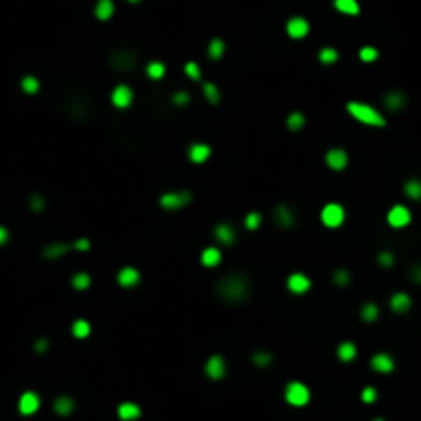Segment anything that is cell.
Masks as SVG:
<instances>
[{
	"label": "cell",
	"instance_id": "obj_1",
	"mask_svg": "<svg viewBox=\"0 0 421 421\" xmlns=\"http://www.w3.org/2000/svg\"><path fill=\"white\" fill-rule=\"evenodd\" d=\"M213 291L219 300L227 304H242L250 298V281L244 275L229 273L215 281Z\"/></svg>",
	"mask_w": 421,
	"mask_h": 421
},
{
	"label": "cell",
	"instance_id": "obj_2",
	"mask_svg": "<svg viewBox=\"0 0 421 421\" xmlns=\"http://www.w3.org/2000/svg\"><path fill=\"white\" fill-rule=\"evenodd\" d=\"M347 111L351 116H353L355 120L363 122V124H368V126H376V128H382V126H386V120L382 118L380 111H376L372 105L368 104H359V102H349L347 104Z\"/></svg>",
	"mask_w": 421,
	"mask_h": 421
},
{
	"label": "cell",
	"instance_id": "obj_3",
	"mask_svg": "<svg viewBox=\"0 0 421 421\" xmlns=\"http://www.w3.org/2000/svg\"><path fill=\"white\" fill-rule=\"evenodd\" d=\"M109 66L114 70H120V73H124V70H132L136 66V54L132 50L120 48V50L109 54Z\"/></svg>",
	"mask_w": 421,
	"mask_h": 421
},
{
	"label": "cell",
	"instance_id": "obj_4",
	"mask_svg": "<svg viewBox=\"0 0 421 421\" xmlns=\"http://www.w3.org/2000/svg\"><path fill=\"white\" fill-rule=\"evenodd\" d=\"M285 401L293 407H304L310 401V390L302 382H289L285 388Z\"/></svg>",
	"mask_w": 421,
	"mask_h": 421
},
{
	"label": "cell",
	"instance_id": "obj_5",
	"mask_svg": "<svg viewBox=\"0 0 421 421\" xmlns=\"http://www.w3.org/2000/svg\"><path fill=\"white\" fill-rule=\"evenodd\" d=\"M192 201V192L190 190H180V192H167L159 199V205L167 210H178L182 207H186Z\"/></svg>",
	"mask_w": 421,
	"mask_h": 421
},
{
	"label": "cell",
	"instance_id": "obj_6",
	"mask_svg": "<svg viewBox=\"0 0 421 421\" xmlns=\"http://www.w3.org/2000/svg\"><path fill=\"white\" fill-rule=\"evenodd\" d=\"M64 111H66L70 118L83 120V118L87 116V111H89L87 97H85V95H70L68 100L64 102Z\"/></svg>",
	"mask_w": 421,
	"mask_h": 421
},
{
	"label": "cell",
	"instance_id": "obj_7",
	"mask_svg": "<svg viewBox=\"0 0 421 421\" xmlns=\"http://www.w3.org/2000/svg\"><path fill=\"white\" fill-rule=\"evenodd\" d=\"M322 223H324L326 227H339L343 225V221H345V210L341 205H336V203H328L324 209H322Z\"/></svg>",
	"mask_w": 421,
	"mask_h": 421
},
{
	"label": "cell",
	"instance_id": "obj_8",
	"mask_svg": "<svg viewBox=\"0 0 421 421\" xmlns=\"http://www.w3.org/2000/svg\"><path fill=\"white\" fill-rule=\"evenodd\" d=\"M205 372H207V376L210 378V380H221V378L225 376V372H227L225 359H223L221 355H210L209 361H207Z\"/></svg>",
	"mask_w": 421,
	"mask_h": 421
},
{
	"label": "cell",
	"instance_id": "obj_9",
	"mask_svg": "<svg viewBox=\"0 0 421 421\" xmlns=\"http://www.w3.org/2000/svg\"><path fill=\"white\" fill-rule=\"evenodd\" d=\"M409 221H411V213L407 207L397 205L388 210V223L392 227H405V225H409Z\"/></svg>",
	"mask_w": 421,
	"mask_h": 421
},
{
	"label": "cell",
	"instance_id": "obj_10",
	"mask_svg": "<svg viewBox=\"0 0 421 421\" xmlns=\"http://www.w3.org/2000/svg\"><path fill=\"white\" fill-rule=\"evenodd\" d=\"M275 219L281 229H291L296 227V215L287 205H277L275 207Z\"/></svg>",
	"mask_w": 421,
	"mask_h": 421
},
{
	"label": "cell",
	"instance_id": "obj_11",
	"mask_svg": "<svg viewBox=\"0 0 421 421\" xmlns=\"http://www.w3.org/2000/svg\"><path fill=\"white\" fill-rule=\"evenodd\" d=\"M310 287H312V281L308 279L306 275H302V273H293L287 279V289L291 293H296V296H302V293H306Z\"/></svg>",
	"mask_w": 421,
	"mask_h": 421
},
{
	"label": "cell",
	"instance_id": "obj_12",
	"mask_svg": "<svg viewBox=\"0 0 421 421\" xmlns=\"http://www.w3.org/2000/svg\"><path fill=\"white\" fill-rule=\"evenodd\" d=\"M39 409V397L35 392H23L21 399H19V411L23 415H33L35 411Z\"/></svg>",
	"mask_w": 421,
	"mask_h": 421
},
{
	"label": "cell",
	"instance_id": "obj_13",
	"mask_svg": "<svg viewBox=\"0 0 421 421\" xmlns=\"http://www.w3.org/2000/svg\"><path fill=\"white\" fill-rule=\"evenodd\" d=\"M308 31H310V25H308L306 19L302 17H293L287 21V33L293 37V39H302L308 35Z\"/></svg>",
	"mask_w": 421,
	"mask_h": 421
},
{
	"label": "cell",
	"instance_id": "obj_14",
	"mask_svg": "<svg viewBox=\"0 0 421 421\" xmlns=\"http://www.w3.org/2000/svg\"><path fill=\"white\" fill-rule=\"evenodd\" d=\"M111 102L116 107H128L132 104V89L128 85H118L111 91Z\"/></svg>",
	"mask_w": 421,
	"mask_h": 421
},
{
	"label": "cell",
	"instance_id": "obj_15",
	"mask_svg": "<svg viewBox=\"0 0 421 421\" xmlns=\"http://www.w3.org/2000/svg\"><path fill=\"white\" fill-rule=\"evenodd\" d=\"M347 161H349V157L343 149H330L326 153V165L332 167V170H343V167L347 165Z\"/></svg>",
	"mask_w": 421,
	"mask_h": 421
},
{
	"label": "cell",
	"instance_id": "obj_16",
	"mask_svg": "<svg viewBox=\"0 0 421 421\" xmlns=\"http://www.w3.org/2000/svg\"><path fill=\"white\" fill-rule=\"evenodd\" d=\"M188 157H190L192 163H205V161L210 157V147L205 145V143L190 145V149H188Z\"/></svg>",
	"mask_w": 421,
	"mask_h": 421
},
{
	"label": "cell",
	"instance_id": "obj_17",
	"mask_svg": "<svg viewBox=\"0 0 421 421\" xmlns=\"http://www.w3.org/2000/svg\"><path fill=\"white\" fill-rule=\"evenodd\" d=\"M138 281H140V275L134 266H124V269L118 273V283L122 287H132V285L138 283Z\"/></svg>",
	"mask_w": 421,
	"mask_h": 421
},
{
	"label": "cell",
	"instance_id": "obj_18",
	"mask_svg": "<svg viewBox=\"0 0 421 421\" xmlns=\"http://www.w3.org/2000/svg\"><path fill=\"white\" fill-rule=\"evenodd\" d=\"M372 368H374L376 372L388 374V372L395 370V359H392L388 353H378V355H374V359H372Z\"/></svg>",
	"mask_w": 421,
	"mask_h": 421
},
{
	"label": "cell",
	"instance_id": "obj_19",
	"mask_svg": "<svg viewBox=\"0 0 421 421\" xmlns=\"http://www.w3.org/2000/svg\"><path fill=\"white\" fill-rule=\"evenodd\" d=\"M213 233H215L217 240L221 244H225V246H231L235 242V231H233V227L229 225V223H219Z\"/></svg>",
	"mask_w": 421,
	"mask_h": 421
},
{
	"label": "cell",
	"instance_id": "obj_20",
	"mask_svg": "<svg viewBox=\"0 0 421 421\" xmlns=\"http://www.w3.org/2000/svg\"><path fill=\"white\" fill-rule=\"evenodd\" d=\"M405 104H407V97H405L401 91H390V93L384 95V105H386L390 111H399Z\"/></svg>",
	"mask_w": 421,
	"mask_h": 421
},
{
	"label": "cell",
	"instance_id": "obj_21",
	"mask_svg": "<svg viewBox=\"0 0 421 421\" xmlns=\"http://www.w3.org/2000/svg\"><path fill=\"white\" fill-rule=\"evenodd\" d=\"M118 417L124 421H134L140 417V407L134 403H122L118 407Z\"/></svg>",
	"mask_w": 421,
	"mask_h": 421
},
{
	"label": "cell",
	"instance_id": "obj_22",
	"mask_svg": "<svg viewBox=\"0 0 421 421\" xmlns=\"http://www.w3.org/2000/svg\"><path fill=\"white\" fill-rule=\"evenodd\" d=\"M390 308L395 312H399V314H403V312H407L411 308V298L407 296V293H395L392 296V300H390Z\"/></svg>",
	"mask_w": 421,
	"mask_h": 421
},
{
	"label": "cell",
	"instance_id": "obj_23",
	"mask_svg": "<svg viewBox=\"0 0 421 421\" xmlns=\"http://www.w3.org/2000/svg\"><path fill=\"white\" fill-rule=\"evenodd\" d=\"M54 411L58 413V415H62V417H66V415H70L75 411V401L70 399V397H58L54 401Z\"/></svg>",
	"mask_w": 421,
	"mask_h": 421
},
{
	"label": "cell",
	"instance_id": "obj_24",
	"mask_svg": "<svg viewBox=\"0 0 421 421\" xmlns=\"http://www.w3.org/2000/svg\"><path fill=\"white\" fill-rule=\"evenodd\" d=\"M111 15H114V2L111 0H100L95 4V17L100 21H107L111 19Z\"/></svg>",
	"mask_w": 421,
	"mask_h": 421
},
{
	"label": "cell",
	"instance_id": "obj_25",
	"mask_svg": "<svg viewBox=\"0 0 421 421\" xmlns=\"http://www.w3.org/2000/svg\"><path fill=\"white\" fill-rule=\"evenodd\" d=\"M334 8L345 15H359V4L357 0H334Z\"/></svg>",
	"mask_w": 421,
	"mask_h": 421
},
{
	"label": "cell",
	"instance_id": "obj_26",
	"mask_svg": "<svg viewBox=\"0 0 421 421\" xmlns=\"http://www.w3.org/2000/svg\"><path fill=\"white\" fill-rule=\"evenodd\" d=\"M68 250H70V246H68V244H50V246L44 250V256H46L48 260H56V258L64 256Z\"/></svg>",
	"mask_w": 421,
	"mask_h": 421
},
{
	"label": "cell",
	"instance_id": "obj_27",
	"mask_svg": "<svg viewBox=\"0 0 421 421\" xmlns=\"http://www.w3.org/2000/svg\"><path fill=\"white\" fill-rule=\"evenodd\" d=\"M336 355H339V359H341V361H353V359H355V355H357V349H355V345H353V343L345 341V343H341V345H339V351H336Z\"/></svg>",
	"mask_w": 421,
	"mask_h": 421
},
{
	"label": "cell",
	"instance_id": "obj_28",
	"mask_svg": "<svg viewBox=\"0 0 421 421\" xmlns=\"http://www.w3.org/2000/svg\"><path fill=\"white\" fill-rule=\"evenodd\" d=\"M201 260H203L205 266H217V264L221 262V252H219L217 248H207V250L203 252Z\"/></svg>",
	"mask_w": 421,
	"mask_h": 421
},
{
	"label": "cell",
	"instance_id": "obj_29",
	"mask_svg": "<svg viewBox=\"0 0 421 421\" xmlns=\"http://www.w3.org/2000/svg\"><path fill=\"white\" fill-rule=\"evenodd\" d=\"M223 52H225V44H223V39L215 37V39H210V44H209V56L213 60H219Z\"/></svg>",
	"mask_w": 421,
	"mask_h": 421
},
{
	"label": "cell",
	"instance_id": "obj_30",
	"mask_svg": "<svg viewBox=\"0 0 421 421\" xmlns=\"http://www.w3.org/2000/svg\"><path fill=\"white\" fill-rule=\"evenodd\" d=\"M252 361H254V366H258V368H269L273 363V353H269V351H256V353L252 355Z\"/></svg>",
	"mask_w": 421,
	"mask_h": 421
},
{
	"label": "cell",
	"instance_id": "obj_31",
	"mask_svg": "<svg viewBox=\"0 0 421 421\" xmlns=\"http://www.w3.org/2000/svg\"><path fill=\"white\" fill-rule=\"evenodd\" d=\"M405 194L409 196V199L419 201V199H421V182H419V180H409V182L405 184Z\"/></svg>",
	"mask_w": 421,
	"mask_h": 421
},
{
	"label": "cell",
	"instance_id": "obj_32",
	"mask_svg": "<svg viewBox=\"0 0 421 421\" xmlns=\"http://www.w3.org/2000/svg\"><path fill=\"white\" fill-rule=\"evenodd\" d=\"M304 124H306V118H304L302 111H293V114L287 118V128L289 130H302Z\"/></svg>",
	"mask_w": 421,
	"mask_h": 421
},
{
	"label": "cell",
	"instance_id": "obj_33",
	"mask_svg": "<svg viewBox=\"0 0 421 421\" xmlns=\"http://www.w3.org/2000/svg\"><path fill=\"white\" fill-rule=\"evenodd\" d=\"M89 332H91V326L87 320H77L73 324V334L77 339H85V336H89Z\"/></svg>",
	"mask_w": 421,
	"mask_h": 421
},
{
	"label": "cell",
	"instance_id": "obj_34",
	"mask_svg": "<svg viewBox=\"0 0 421 421\" xmlns=\"http://www.w3.org/2000/svg\"><path fill=\"white\" fill-rule=\"evenodd\" d=\"M147 75L151 77V79H161L163 75H165V64L163 62H157V60H153V62H149V66H147Z\"/></svg>",
	"mask_w": 421,
	"mask_h": 421
},
{
	"label": "cell",
	"instance_id": "obj_35",
	"mask_svg": "<svg viewBox=\"0 0 421 421\" xmlns=\"http://www.w3.org/2000/svg\"><path fill=\"white\" fill-rule=\"evenodd\" d=\"M203 91H205V97H207L210 104H219L221 93H219L217 85H213V83H205V85H203Z\"/></svg>",
	"mask_w": 421,
	"mask_h": 421
},
{
	"label": "cell",
	"instance_id": "obj_36",
	"mask_svg": "<svg viewBox=\"0 0 421 421\" xmlns=\"http://www.w3.org/2000/svg\"><path fill=\"white\" fill-rule=\"evenodd\" d=\"M318 58H320L322 64H334L336 60H339V52L332 50V48H324V50H320Z\"/></svg>",
	"mask_w": 421,
	"mask_h": 421
},
{
	"label": "cell",
	"instance_id": "obj_37",
	"mask_svg": "<svg viewBox=\"0 0 421 421\" xmlns=\"http://www.w3.org/2000/svg\"><path fill=\"white\" fill-rule=\"evenodd\" d=\"M89 285H91V277H89L87 273H77V275L73 277V287H75V289L83 291V289H87Z\"/></svg>",
	"mask_w": 421,
	"mask_h": 421
},
{
	"label": "cell",
	"instance_id": "obj_38",
	"mask_svg": "<svg viewBox=\"0 0 421 421\" xmlns=\"http://www.w3.org/2000/svg\"><path fill=\"white\" fill-rule=\"evenodd\" d=\"M260 221H262L260 213H256V210H252V213H248V215H246L244 225H246L250 231H254V229H258V227H260Z\"/></svg>",
	"mask_w": 421,
	"mask_h": 421
},
{
	"label": "cell",
	"instance_id": "obj_39",
	"mask_svg": "<svg viewBox=\"0 0 421 421\" xmlns=\"http://www.w3.org/2000/svg\"><path fill=\"white\" fill-rule=\"evenodd\" d=\"M361 318L366 322H374L378 318V306L376 304H366L361 308Z\"/></svg>",
	"mask_w": 421,
	"mask_h": 421
},
{
	"label": "cell",
	"instance_id": "obj_40",
	"mask_svg": "<svg viewBox=\"0 0 421 421\" xmlns=\"http://www.w3.org/2000/svg\"><path fill=\"white\" fill-rule=\"evenodd\" d=\"M21 87H23V91H25V93L33 95V93H37V91H39V83H37V79H35V77H25V79H23V83H21Z\"/></svg>",
	"mask_w": 421,
	"mask_h": 421
},
{
	"label": "cell",
	"instance_id": "obj_41",
	"mask_svg": "<svg viewBox=\"0 0 421 421\" xmlns=\"http://www.w3.org/2000/svg\"><path fill=\"white\" fill-rule=\"evenodd\" d=\"M359 58H361L363 62H374V60L378 58V50L372 48V46L361 48V50H359Z\"/></svg>",
	"mask_w": 421,
	"mask_h": 421
},
{
	"label": "cell",
	"instance_id": "obj_42",
	"mask_svg": "<svg viewBox=\"0 0 421 421\" xmlns=\"http://www.w3.org/2000/svg\"><path fill=\"white\" fill-rule=\"evenodd\" d=\"M332 279H334V283L339 285V287L347 285L349 281H351V277H349V271H345V269H339V271L334 273V277H332Z\"/></svg>",
	"mask_w": 421,
	"mask_h": 421
},
{
	"label": "cell",
	"instance_id": "obj_43",
	"mask_svg": "<svg viewBox=\"0 0 421 421\" xmlns=\"http://www.w3.org/2000/svg\"><path fill=\"white\" fill-rule=\"evenodd\" d=\"M184 70H186V75H188L190 79H194V81L201 79V68H199V64H196V62H186Z\"/></svg>",
	"mask_w": 421,
	"mask_h": 421
},
{
	"label": "cell",
	"instance_id": "obj_44",
	"mask_svg": "<svg viewBox=\"0 0 421 421\" xmlns=\"http://www.w3.org/2000/svg\"><path fill=\"white\" fill-rule=\"evenodd\" d=\"M29 205H31V209H33V210H37V213H39V210H44V209H46V201L41 199V194H33V196H31V201H29Z\"/></svg>",
	"mask_w": 421,
	"mask_h": 421
},
{
	"label": "cell",
	"instance_id": "obj_45",
	"mask_svg": "<svg viewBox=\"0 0 421 421\" xmlns=\"http://www.w3.org/2000/svg\"><path fill=\"white\" fill-rule=\"evenodd\" d=\"M376 397H378V392H376V388H372V386L363 388V392H361L363 403H374V401H376Z\"/></svg>",
	"mask_w": 421,
	"mask_h": 421
},
{
	"label": "cell",
	"instance_id": "obj_46",
	"mask_svg": "<svg viewBox=\"0 0 421 421\" xmlns=\"http://www.w3.org/2000/svg\"><path fill=\"white\" fill-rule=\"evenodd\" d=\"M188 102H190V95L186 91H180L174 95V104H178V105H186Z\"/></svg>",
	"mask_w": 421,
	"mask_h": 421
},
{
	"label": "cell",
	"instance_id": "obj_47",
	"mask_svg": "<svg viewBox=\"0 0 421 421\" xmlns=\"http://www.w3.org/2000/svg\"><path fill=\"white\" fill-rule=\"evenodd\" d=\"M378 260H380L382 266H392V262H395V256H392L390 252H382V254L378 256Z\"/></svg>",
	"mask_w": 421,
	"mask_h": 421
},
{
	"label": "cell",
	"instance_id": "obj_48",
	"mask_svg": "<svg viewBox=\"0 0 421 421\" xmlns=\"http://www.w3.org/2000/svg\"><path fill=\"white\" fill-rule=\"evenodd\" d=\"M411 281H415L417 285H421V264H417V266L411 269Z\"/></svg>",
	"mask_w": 421,
	"mask_h": 421
},
{
	"label": "cell",
	"instance_id": "obj_49",
	"mask_svg": "<svg viewBox=\"0 0 421 421\" xmlns=\"http://www.w3.org/2000/svg\"><path fill=\"white\" fill-rule=\"evenodd\" d=\"M75 248H77V250H89V248H91V244H89L87 237H81V240H77V242H75Z\"/></svg>",
	"mask_w": 421,
	"mask_h": 421
},
{
	"label": "cell",
	"instance_id": "obj_50",
	"mask_svg": "<svg viewBox=\"0 0 421 421\" xmlns=\"http://www.w3.org/2000/svg\"><path fill=\"white\" fill-rule=\"evenodd\" d=\"M48 347H50L48 345V339H39L35 343V351H37V353H44V351H48Z\"/></svg>",
	"mask_w": 421,
	"mask_h": 421
},
{
	"label": "cell",
	"instance_id": "obj_51",
	"mask_svg": "<svg viewBox=\"0 0 421 421\" xmlns=\"http://www.w3.org/2000/svg\"><path fill=\"white\" fill-rule=\"evenodd\" d=\"M6 242H8V231H6L2 225H0V246L6 244Z\"/></svg>",
	"mask_w": 421,
	"mask_h": 421
},
{
	"label": "cell",
	"instance_id": "obj_52",
	"mask_svg": "<svg viewBox=\"0 0 421 421\" xmlns=\"http://www.w3.org/2000/svg\"><path fill=\"white\" fill-rule=\"evenodd\" d=\"M128 2H138V0H128Z\"/></svg>",
	"mask_w": 421,
	"mask_h": 421
},
{
	"label": "cell",
	"instance_id": "obj_53",
	"mask_svg": "<svg viewBox=\"0 0 421 421\" xmlns=\"http://www.w3.org/2000/svg\"><path fill=\"white\" fill-rule=\"evenodd\" d=\"M374 421H384V419H374Z\"/></svg>",
	"mask_w": 421,
	"mask_h": 421
}]
</instances>
